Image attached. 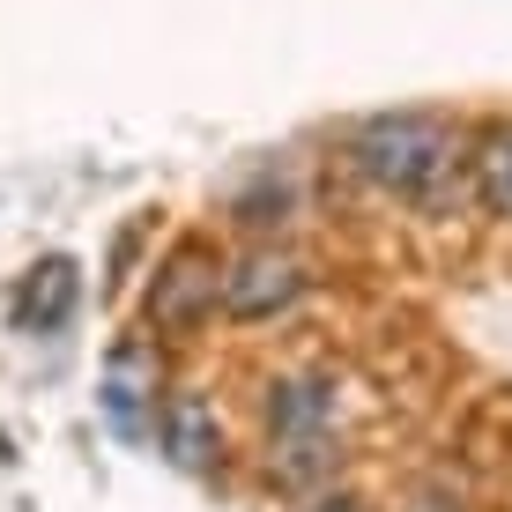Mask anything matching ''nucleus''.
<instances>
[{
	"mask_svg": "<svg viewBox=\"0 0 512 512\" xmlns=\"http://www.w3.org/2000/svg\"><path fill=\"white\" fill-rule=\"evenodd\" d=\"M342 171L372 201L409 208V216L446 223L468 201V127L431 104H386V112H357L334 141Z\"/></svg>",
	"mask_w": 512,
	"mask_h": 512,
	"instance_id": "nucleus-1",
	"label": "nucleus"
},
{
	"mask_svg": "<svg viewBox=\"0 0 512 512\" xmlns=\"http://www.w3.org/2000/svg\"><path fill=\"white\" fill-rule=\"evenodd\" d=\"M260 468L275 490L305 498L342 475V379L320 364H282L260 386Z\"/></svg>",
	"mask_w": 512,
	"mask_h": 512,
	"instance_id": "nucleus-2",
	"label": "nucleus"
},
{
	"mask_svg": "<svg viewBox=\"0 0 512 512\" xmlns=\"http://www.w3.org/2000/svg\"><path fill=\"white\" fill-rule=\"evenodd\" d=\"M216 297H223V253L208 238H171L156 253L149 282H141V327L149 342H193L208 320H216Z\"/></svg>",
	"mask_w": 512,
	"mask_h": 512,
	"instance_id": "nucleus-3",
	"label": "nucleus"
},
{
	"mask_svg": "<svg viewBox=\"0 0 512 512\" xmlns=\"http://www.w3.org/2000/svg\"><path fill=\"white\" fill-rule=\"evenodd\" d=\"M312 297V260L290 238H253L238 253H223V297L216 312L231 327H275Z\"/></svg>",
	"mask_w": 512,
	"mask_h": 512,
	"instance_id": "nucleus-4",
	"label": "nucleus"
},
{
	"mask_svg": "<svg viewBox=\"0 0 512 512\" xmlns=\"http://www.w3.org/2000/svg\"><path fill=\"white\" fill-rule=\"evenodd\" d=\"M149 446L164 453L179 475H223V461H231V438H223L216 401H208L201 386H186V379H164V394H156V423H149Z\"/></svg>",
	"mask_w": 512,
	"mask_h": 512,
	"instance_id": "nucleus-5",
	"label": "nucleus"
},
{
	"mask_svg": "<svg viewBox=\"0 0 512 512\" xmlns=\"http://www.w3.org/2000/svg\"><path fill=\"white\" fill-rule=\"evenodd\" d=\"M156 394H164V364L149 357V342H119L112 357H104V379H97V416L112 423V438L149 446Z\"/></svg>",
	"mask_w": 512,
	"mask_h": 512,
	"instance_id": "nucleus-6",
	"label": "nucleus"
},
{
	"mask_svg": "<svg viewBox=\"0 0 512 512\" xmlns=\"http://www.w3.org/2000/svg\"><path fill=\"white\" fill-rule=\"evenodd\" d=\"M297 171H290V156H260L253 171L231 186V223L238 231H253V238H282L290 231V216H297Z\"/></svg>",
	"mask_w": 512,
	"mask_h": 512,
	"instance_id": "nucleus-7",
	"label": "nucleus"
},
{
	"mask_svg": "<svg viewBox=\"0 0 512 512\" xmlns=\"http://www.w3.org/2000/svg\"><path fill=\"white\" fill-rule=\"evenodd\" d=\"M468 208L512 231V112L468 134Z\"/></svg>",
	"mask_w": 512,
	"mask_h": 512,
	"instance_id": "nucleus-8",
	"label": "nucleus"
},
{
	"mask_svg": "<svg viewBox=\"0 0 512 512\" xmlns=\"http://www.w3.org/2000/svg\"><path fill=\"white\" fill-rule=\"evenodd\" d=\"M75 305H82V268L67 253H52L23 275V290H15V327L23 334H60L75 320Z\"/></svg>",
	"mask_w": 512,
	"mask_h": 512,
	"instance_id": "nucleus-9",
	"label": "nucleus"
},
{
	"mask_svg": "<svg viewBox=\"0 0 512 512\" xmlns=\"http://www.w3.org/2000/svg\"><path fill=\"white\" fill-rule=\"evenodd\" d=\"M394 512H475V505H468V483H461V475L431 468V475H416V483L401 490Z\"/></svg>",
	"mask_w": 512,
	"mask_h": 512,
	"instance_id": "nucleus-10",
	"label": "nucleus"
},
{
	"mask_svg": "<svg viewBox=\"0 0 512 512\" xmlns=\"http://www.w3.org/2000/svg\"><path fill=\"white\" fill-rule=\"evenodd\" d=\"M297 512H372V498H357V490H342V483H320V490H305Z\"/></svg>",
	"mask_w": 512,
	"mask_h": 512,
	"instance_id": "nucleus-11",
	"label": "nucleus"
}]
</instances>
